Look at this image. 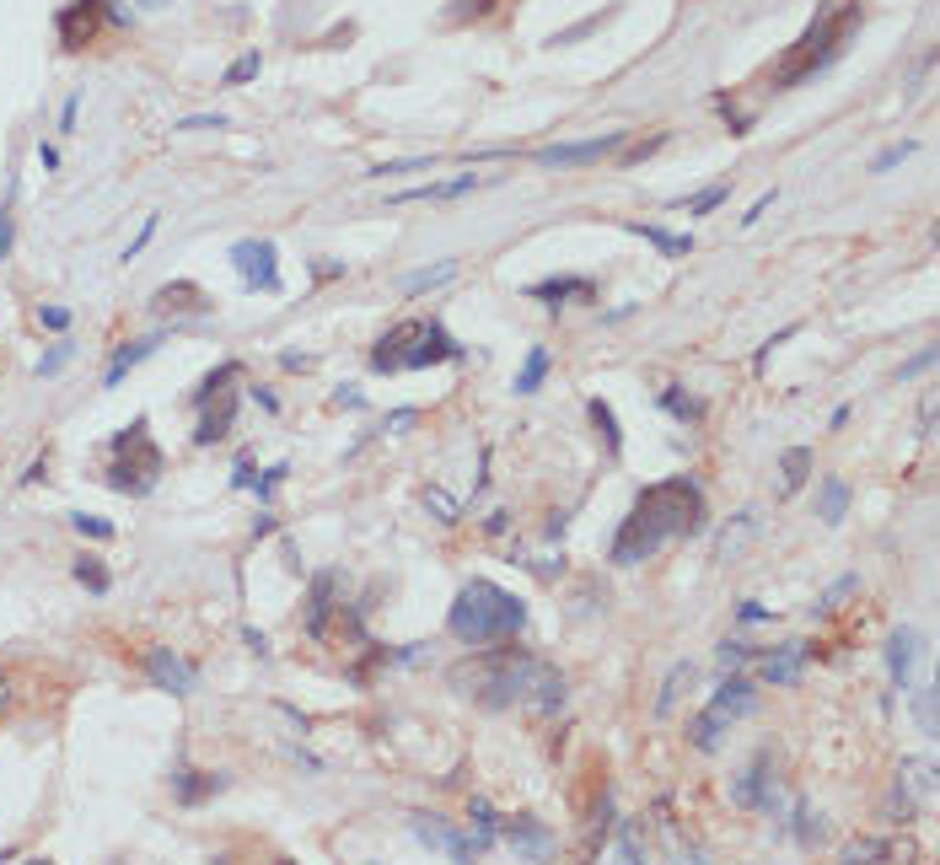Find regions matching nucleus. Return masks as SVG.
I'll return each mask as SVG.
<instances>
[{
	"label": "nucleus",
	"mask_w": 940,
	"mask_h": 865,
	"mask_svg": "<svg viewBox=\"0 0 940 865\" xmlns=\"http://www.w3.org/2000/svg\"><path fill=\"white\" fill-rule=\"evenodd\" d=\"M726 194H731L726 184H715V188H704V194H694L683 210H688V216H709V210H721V205H726Z\"/></svg>",
	"instance_id": "obj_28"
},
{
	"label": "nucleus",
	"mask_w": 940,
	"mask_h": 865,
	"mask_svg": "<svg viewBox=\"0 0 940 865\" xmlns=\"http://www.w3.org/2000/svg\"><path fill=\"white\" fill-rule=\"evenodd\" d=\"M913 646H919V640H913L909 629H898V635L887 640V667H892V682H898V688L909 682V667H913Z\"/></svg>",
	"instance_id": "obj_17"
},
{
	"label": "nucleus",
	"mask_w": 940,
	"mask_h": 865,
	"mask_svg": "<svg viewBox=\"0 0 940 865\" xmlns=\"http://www.w3.org/2000/svg\"><path fill=\"white\" fill-rule=\"evenodd\" d=\"M548 376V350L544 344H532L527 350V361H521V371H516V393H538Z\"/></svg>",
	"instance_id": "obj_19"
},
{
	"label": "nucleus",
	"mask_w": 940,
	"mask_h": 865,
	"mask_svg": "<svg viewBox=\"0 0 940 865\" xmlns=\"http://www.w3.org/2000/svg\"><path fill=\"white\" fill-rule=\"evenodd\" d=\"M527 296H532V302H565V296H580V302H591V296H597V279H586V275L538 279V285H527Z\"/></svg>",
	"instance_id": "obj_13"
},
{
	"label": "nucleus",
	"mask_w": 940,
	"mask_h": 865,
	"mask_svg": "<svg viewBox=\"0 0 940 865\" xmlns=\"http://www.w3.org/2000/svg\"><path fill=\"white\" fill-rule=\"evenodd\" d=\"M441 361H462V344L441 323H420V317H403L371 350V371H425Z\"/></svg>",
	"instance_id": "obj_5"
},
{
	"label": "nucleus",
	"mask_w": 940,
	"mask_h": 865,
	"mask_svg": "<svg viewBox=\"0 0 940 865\" xmlns=\"http://www.w3.org/2000/svg\"><path fill=\"white\" fill-rule=\"evenodd\" d=\"M629 232H635V237H645V243H656L662 253H672V258H683V253L694 247V237H677V232H662V226H645V220H629Z\"/></svg>",
	"instance_id": "obj_22"
},
{
	"label": "nucleus",
	"mask_w": 940,
	"mask_h": 865,
	"mask_svg": "<svg viewBox=\"0 0 940 865\" xmlns=\"http://www.w3.org/2000/svg\"><path fill=\"white\" fill-rule=\"evenodd\" d=\"M452 275H457V264H452V258H441L435 269H414V275L403 279V291L414 296V291H425V285H447V279H452Z\"/></svg>",
	"instance_id": "obj_27"
},
{
	"label": "nucleus",
	"mask_w": 940,
	"mask_h": 865,
	"mask_svg": "<svg viewBox=\"0 0 940 865\" xmlns=\"http://www.w3.org/2000/svg\"><path fill=\"white\" fill-rule=\"evenodd\" d=\"M591 28H603V17H586V22H576V28H565V32H554V43H576V38H586Z\"/></svg>",
	"instance_id": "obj_36"
},
{
	"label": "nucleus",
	"mask_w": 940,
	"mask_h": 865,
	"mask_svg": "<svg viewBox=\"0 0 940 865\" xmlns=\"http://www.w3.org/2000/svg\"><path fill=\"white\" fill-rule=\"evenodd\" d=\"M156 307L161 312H210V296H205L194 279H178V285L156 291Z\"/></svg>",
	"instance_id": "obj_14"
},
{
	"label": "nucleus",
	"mask_w": 940,
	"mask_h": 865,
	"mask_svg": "<svg viewBox=\"0 0 940 865\" xmlns=\"http://www.w3.org/2000/svg\"><path fill=\"white\" fill-rule=\"evenodd\" d=\"M161 479V446L151 441L146 420H135L129 431L114 435V468H108V484L124 494H146Z\"/></svg>",
	"instance_id": "obj_6"
},
{
	"label": "nucleus",
	"mask_w": 940,
	"mask_h": 865,
	"mask_svg": "<svg viewBox=\"0 0 940 865\" xmlns=\"http://www.w3.org/2000/svg\"><path fill=\"white\" fill-rule=\"evenodd\" d=\"M860 855H881V861H898V855H909L903 844H892V838H860L844 849V861H860Z\"/></svg>",
	"instance_id": "obj_25"
},
{
	"label": "nucleus",
	"mask_w": 940,
	"mask_h": 865,
	"mask_svg": "<svg viewBox=\"0 0 940 865\" xmlns=\"http://www.w3.org/2000/svg\"><path fill=\"white\" fill-rule=\"evenodd\" d=\"M688 678H694V667H688V661H677V667H672V678H667V688H662V699H656V715H667V710H672L677 688H683Z\"/></svg>",
	"instance_id": "obj_30"
},
{
	"label": "nucleus",
	"mask_w": 940,
	"mask_h": 865,
	"mask_svg": "<svg viewBox=\"0 0 940 865\" xmlns=\"http://www.w3.org/2000/svg\"><path fill=\"white\" fill-rule=\"evenodd\" d=\"M909 151H913V140H898V146H887V151H881L877 161H871V173H887V167H898V161H903Z\"/></svg>",
	"instance_id": "obj_33"
},
{
	"label": "nucleus",
	"mask_w": 940,
	"mask_h": 865,
	"mask_svg": "<svg viewBox=\"0 0 940 865\" xmlns=\"http://www.w3.org/2000/svg\"><path fill=\"white\" fill-rule=\"evenodd\" d=\"M806 468H812V452H806V446H790L785 458H780V473H785V479H780V490H785V494L801 490V484H806Z\"/></svg>",
	"instance_id": "obj_23"
},
{
	"label": "nucleus",
	"mask_w": 940,
	"mask_h": 865,
	"mask_svg": "<svg viewBox=\"0 0 940 865\" xmlns=\"http://www.w3.org/2000/svg\"><path fill=\"white\" fill-rule=\"evenodd\" d=\"M76 527H81V532H91V538H114V527L97 522V517H76Z\"/></svg>",
	"instance_id": "obj_40"
},
{
	"label": "nucleus",
	"mask_w": 940,
	"mask_h": 865,
	"mask_svg": "<svg viewBox=\"0 0 940 865\" xmlns=\"http://www.w3.org/2000/svg\"><path fill=\"white\" fill-rule=\"evenodd\" d=\"M704 527V490H698L688 473L677 479H662V484H645L629 505V517L613 538V564H645L662 549L694 538Z\"/></svg>",
	"instance_id": "obj_1"
},
{
	"label": "nucleus",
	"mask_w": 940,
	"mask_h": 865,
	"mask_svg": "<svg viewBox=\"0 0 940 865\" xmlns=\"http://www.w3.org/2000/svg\"><path fill=\"white\" fill-rule=\"evenodd\" d=\"M274 258L280 253H274L270 237H243V243L232 247V264L247 279V291H280V264Z\"/></svg>",
	"instance_id": "obj_11"
},
{
	"label": "nucleus",
	"mask_w": 940,
	"mask_h": 865,
	"mask_svg": "<svg viewBox=\"0 0 940 865\" xmlns=\"http://www.w3.org/2000/svg\"><path fill=\"white\" fill-rule=\"evenodd\" d=\"M742 656H747V646H736V640H726V646H721V661H726V667H731V661H742Z\"/></svg>",
	"instance_id": "obj_42"
},
{
	"label": "nucleus",
	"mask_w": 940,
	"mask_h": 865,
	"mask_svg": "<svg viewBox=\"0 0 940 865\" xmlns=\"http://www.w3.org/2000/svg\"><path fill=\"white\" fill-rule=\"evenodd\" d=\"M108 22H129V11L124 6H114V0H65L60 17H55V32H60V49H91L97 38H102V28Z\"/></svg>",
	"instance_id": "obj_8"
},
{
	"label": "nucleus",
	"mask_w": 940,
	"mask_h": 865,
	"mask_svg": "<svg viewBox=\"0 0 940 865\" xmlns=\"http://www.w3.org/2000/svg\"><path fill=\"white\" fill-rule=\"evenodd\" d=\"M591 420H597V431H603L607 452H613V458H618V452H624V435H618V420H613V409H607L603 399H591Z\"/></svg>",
	"instance_id": "obj_26"
},
{
	"label": "nucleus",
	"mask_w": 940,
	"mask_h": 865,
	"mask_svg": "<svg viewBox=\"0 0 940 865\" xmlns=\"http://www.w3.org/2000/svg\"><path fill=\"white\" fill-rule=\"evenodd\" d=\"M457 682H462V694H473L489 710H506L516 699H527V688H538V705H544V710H554V705L565 699V678L548 672L538 656H527V650H516V646H500V650H489V656H479L473 667L457 672Z\"/></svg>",
	"instance_id": "obj_2"
},
{
	"label": "nucleus",
	"mask_w": 940,
	"mask_h": 865,
	"mask_svg": "<svg viewBox=\"0 0 940 865\" xmlns=\"http://www.w3.org/2000/svg\"><path fill=\"white\" fill-rule=\"evenodd\" d=\"M768 205H774V194H763V199H758V205H753V210H747V216H742V226H753V220H758V216H763V210H768Z\"/></svg>",
	"instance_id": "obj_43"
},
{
	"label": "nucleus",
	"mask_w": 940,
	"mask_h": 865,
	"mask_svg": "<svg viewBox=\"0 0 940 865\" xmlns=\"http://www.w3.org/2000/svg\"><path fill=\"white\" fill-rule=\"evenodd\" d=\"M919 726L936 737V688H924V694H919Z\"/></svg>",
	"instance_id": "obj_35"
},
{
	"label": "nucleus",
	"mask_w": 940,
	"mask_h": 865,
	"mask_svg": "<svg viewBox=\"0 0 940 865\" xmlns=\"http://www.w3.org/2000/svg\"><path fill=\"white\" fill-rule=\"evenodd\" d=\"M484 178L479 173H462L452 184H425V188H409V194H398V205H409V199H457V194H468V188H479Z\"/></svg>",
	"instance_id": "obj_16"
},
{
	"label": "nucleus",
	"mask_w": 940,
	"mask_h": 865,
	"mask_svg": "<svg viewBox=\"0 0 940 865\" xmlns=\"http://www.w3.org/2000/svg\"><path fill=\"white\" fill-rule=\"evenodd\" d=\"M753 710V682L747 678H726L721 682V694H715V705L698 715L694 726V747H704V753H715L721 747V731H726V720H736V715H747Z\"/></svg>",
	"instance_id": "obj_9"
},
{
	"label": "nucleus",
	"mask_w": 940,
	"mask_h": 865,
	"mask_svg": "<svg viewBox=\"0 0 940 865\" xmlns=\"http://www.w3.org/2000/svg\"><path fill=\"white\" fill-rule=\"evenodd\" d=\"M924 435H936V393L924 399Z\"/></svg>",
	"instance_id": "obj_45"
},
{
	"label": "nucleus",
	"mask_w": 940,
	"mask_h": 865,
	"mask_svg": "<svg viewBox=\"0 0 940 865\" xmlns=\"http://www.w3.org/2000/svg\"><path fill=\"white\" fill-rule=\"evenodd\" d=\"M860 22H865L860 0H822L817 17L806 22V32L785 49V60L774 65V87H801V81H812L817 70H828V65L850 49V38L860 32Z\"/></svg>",
	"instance_id": "obj_3"
},
{
	"label": "nucleus",
	"mask_w": 940,
	"mask_h": 865,
	"mask_svg": "<svg viewBox=\"0 0 940 865\" xmlns=\"http://www.w3.org/2000/svg\"><path fill=\"white\" fill-rule=\"evenodd\" d=\"M258 55H243V60L232 65V70H226V87H243V81H253V76H258Z\"/></svg>",
	"instance_id": "obj_32"
},
{
	"label": "nucleus",
	"mask_w": 940,
	"mask_h": 865,
	"mask_svg": "<svg viewBox=\"0 0 940 865\" xmlns=\"http://www.w3.org/2000/svg\"><path fill=\"white\" fill-rule=\"evenodd\" d=\"M0 710H6V678H0Z\"/></svg>",
	"instance_id": "obj_47"
},
{
	"label": "nucleus",
	"mask_w": 940,
	"mask_h": 865,
	"mask_svg": "<svg viewBox=\"0 0 940 865\" xmlns=\"http://www.w3.org/2000/svg\"><path fill=\"white\" fill-rule=\"evenodd\" d=\"M237 376H243L237 361H226L221 371L205 376V387H199V431H194L199 446H210V441H221V435L232 431V420H237V387L232 382Z\"/></svg>",
	"instance_id": "obj_7"
},
{
	"label": "nucleus",
	"mask_w": 940,
	"mask_h": 865,
	"mask_svg": "<svg viewBox=\"0 0 940 865\" xmlns=\"http://www.w3.org/2000/svg\"><path fill=\"white\" fill-rule=\"evenodd\" d=\"M500 0H457L452 11H447V22H479V17H489Z\"/></svg>",
	"instance_id": "obj_29"
},
{
	"label": "nucleus",
	"mask_w": 940,
	"mask_h": 865,
	"mask_svg": "<svg viewBox=\"0 0 940 865\" xmlns=\"http://www.w3.org/2000/svg\"><path fill=\"white\" fill-rule=\"evenodd\" d=\"M500 834L511 838L516 849H532V855H544L548 844H554V834H548V828H538V823H521V817H516V823H506Z\"/></svg>",
	"instance_id": "obj_20"
},
{
	"label": "nucleus",
	"mask_w": 940,
	"mask_h": 865,
	"mask_svg": "<svg viewBox=\"0 0 940 865\" xmlns=\"http://www.w3.org/2000/svg\"><path fill=\"white\" fill-rule=\"evenodd\" d=\"M76 581H81V587H91V591H108V570H102V564H97V559H76Z\"/></svg>",
	"instance_id": "obj_31"
},
{
	"label": "nucleus",
	"mask_w": 940,
	"mask_h": 865,
	"mask_svg": "<svg viewBox=\"0 0 940 865\" xmlns=\"http://www.w3.org/2000/svg\"><path fill=\"white\" fill-rule=\"evenodd\" d=\"M854 587H860V581H854V576H844L839 587H833V591H828V597H822V608H839V602H844V597H850Z\"/></svg>",
	"instance_id": "obj_39"
},
{
	"label": "nucleus",
	"mask_w": 940,
	"mask_h": 865,
	"mask_svg": "<svg viewBox=\"0 0 940 865\" xmlns=\"http://www.w3.org/2000/svg\"><path fill=\"white\" fill-rule=\"evenodd\" d=\"M662 409H667V414H677L683 425H698V420H704V403L683 399V387H667V393H662Z\"/></svg>",
	"instance_id": "obj_24"
},
{
	"label": "nucleus",
	"mask_w": 940,
	"mask_h": 865,
	"mask_svg": "<svg viewBox=\"0 0 940 865\" xmlns=\"http://www.w3.org/2000/svg\"><path fill=\"white\" fill-rule=\"evenodd\" d=\"M11 253V205H0V258Z\"/></svg>",
	"instance_id": "obj_41"
},
{
	"label": "nucleus",
	"mask_w": 940,
	"mask_h": 865,
	"mask_svg": "<svg viewBox=\"0 0 940 865\" xmlns=\"http://www.w3.org/2000/svg\"><path fill=\"white\" fill-rule=\"evenodd\" d=\"M156 344H161V340H156V334H151V340H135V344H124L119 355H114V366H108V376H102V382H108V387H119V382H124V371H129V366H140V361L151 355Z\"/></svg>",
	"instance_id": "obj_18"
},
{
	"label": "nucleus",
	"mask_w": 940,
	"mask_h": 865,
	"mask_svg": "<svg viewBox=\"0 0 940 865\" xmlns=\"http://www.w3.org/2000/svg\"><path fill=\"white\" fill-rule=\"evenodd\" d=\"M624 140H629V129H603V135H591V140L544 146V151H532V161H538V167H586V161H603V156L624 151Z\"/></svg>",
	"instance_id": "obj_10"
},
{
	"label": "nucleus",
	"mask_w": 940,
	"mask_h": 865,
	"mask_svg": "<svg viewBox=\"0 0 940 865\" xmlns=\"http://www.w3.org/2000/svg\"><path fill=\"white\" fill-rule=\"evenodd\" d=\"M65 361H70V344H55V350L43 355V366H38V371H43V376H55V371L65 366Z\"/></svg>",
	"instance_id": "obj_37"
},
{
	"label": "nucleus",
	"mask_w": 940,
	"mask_h": 865,
	"mask_svg": "<svg viewBox=\"0 0 940 865\" xmlns=\"http://www.w3.org/2000/svg\"><path fill=\"white\" fill-rule=\"evenodd\" d=\"M844 511H850V484L844 479H822V522L839 527Z\"/></svg>",
	"instance_id": "obj_21"
},
{
	"label": "nucleus",
	"mask_w": 940,
	"mask_h": 865,
	"mask_svg": "<svg viewBox=\"0 0 940 865\" xmlns=\"http://www.w3.org/2000/svg\"><path fill=\"white\" fill-rule=\"evenodd\" d=\"M527 623V602L516 591L495 587V581H468L457 591L452 613H447V629H452L462 646H495V640H511Z\"/></svg>",
	"instance_id": "obj_4"
},
{
	"label": "nucleus",
	"mask_w": 940,
	"mask_h": 865,
	"mask_svg": "<svg viewBox=\"0 0 940 865\" xmlns=\"http://www.w3.org/2000/svg\"><path fill=\"white\" fill-rule=\"evenodd\" d=\"M146 672H151L156 688H167V694H188V667H183V661L167 646L146 650Z\"/></svg>",
	"instance_id": "obj_12"
},
{
	"label": "nucleus",
	"mask_w": 940,
	"mask_h": 865,
	"mask_svg": "<svg viewBox=\"0 0 940 865\" xmlns=\"http://www.w3.org/2000/svg\"><path fill=\"white\" fill-rule=\"evenodd\" d=\"M930 366H936V344H924V350H919V355H913V361H909L903 371H898V376L909 382V376H919V371H930Z\"/></svg>",
	"instance_id": "obj_34"
},
{
	"label": "nucleus",
	"mask_w": 940,
	"mask_h": 865,
	"mask_svg": "<svg viewBox=\"0 0 940 865\" xmlns=\"http://www.w3.org/2000/svg\"><path fill=\"white\" fill-rule=\"evenodd\" d=\"M758 618H768V608H758V602H742V623H758Z\"/></svg>",
	"instance_id": "obj_44"
},
{
	"label": "nucleus",
	"mask_w": 940,
	"mask_h": 865,
	"mask_svg": "<svg viewBox=\"0 0 940 865\" xmlns=\"http://www.w3.org/2000/svg\"><path fill=\"white\" fill-rule=\"evenodd\" d=\"M801 661H806V656H801L795 646L768 650V656H763V678H768V682H780V688H790V682L801 678Z\"/></svg>",
	"instance_id": "obj_15"
},
{
	"label": "nucleus",
	"mask_w": 940,
	"mask_h": 865,
	"mask_svg": "<svg viewBox=\"0 0 940 865\" xmlns=\"http://www.w3.org/2000/svg\"><path fill=\"white\" fill-rule=\"evenodd\" d=\"M221 124H226V119L215 114V119H188V124H178V129H221Z\"/></svg>",
	"instance_id": "obj_46"
},
{
	"label": "nucleus",
	"mask_w": 940,
	"mask_h": 865,
	"mask_svg": "<svg viewBox=\"0 0 940 865\" xmlns=\"http://www.w3.org/2000/svg\"><path fill=\"white\" fill-rule=\"evenodd\" d=\"M38 323H43V328H70V312H65V307H38Z\"/></svg>",
	"instance_id": "obj_38"
}]
</instances>
